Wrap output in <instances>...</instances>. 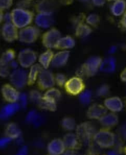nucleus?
Listing matches in <instances>:
<instances>
[{"instance_id":"f257e3e1","label":"nucleus","mask_w":126,"mask_h":155,"mask_svg":"<svg viewBox=\"0 0 126 155\" xmlns=\"http://www.w3.org/2000/svg\"><path fill=\"white\" fill-rule=\"evenodd\" d=\"M12 23L17 28H23L29 26L34 19V13L22 8H15L11 12Z\"/></svg>"},{"instance_id":"f03ea898","label":"nucleus","mask_w":126,"mask_h":155,"mask_svg":"<svg viewBox=\"0 0 126 155\" xmlns=\"http://www.w3.org/2000/svg\"><path fill=\"white\" fill-rule=\"evenodd\" d=\"M75 134L82 145L89 146L94 143V137L97 130L90 122L86 121L77 126Z\"/></svg>"},{"instance_id":"7ed1b4c3","label":"nucleus","mask_w":126,"mask_h":155,"mask_svg":"<svg viewBox=\"0 0 126 155\" xmlns=\"http://www.w3.org/2000/svg\"><path fill=\"white\" fill-rule=\"evenodd\" d=\"M103 59L98 56L90 57L81 65L77 71V76L80 77L92 78L100 71Z\"/></svg>"},{"instance_id":"20e7f679","label":"nucleus","mask_w":126,"mask_h":155,"mask_svg":"<svg viewBox=\"0 0 126 155\" xmlns=\"http://www.w3.org/2000/svg\"><path fill=\"white\" fill-rule=\"evenodd\" d=\"M94 143L102 148L113 147L116 143V136L109 129L103 128L96 132L94 135Z\"/></svg>"},{"instance_id":"39448f33","label":"nucleus","mask_w":126,"mask_h":155,"mask_svg":"<svg viewBox=\"0 0 126 155\" xmlns=\"http://www.w3.org/2000/svg\"><path fill=\"white\" fill-rule=\"evenodd\" d=\"M40 34L38 27L29 25L19 30V40L23 44H32L37 41Z\"/></svg>"},{"instance_id":"423d86ee","label":"nucleus","mask_w":126,"mask_h":155,"mask_svg":"<svg viewBox=\"0 0 126 155\" xmlns=\"http://www.w3.org/2000/svg\"><path fill=\"white\" fill-rule=\"evenodd\" d=\"M37 59V54L36 52L29 48L22 50L17 56L19 65L24 69L29 68L36 64Z\"/></svg>"},{"instance_id":"0eeeda50","label":"nucleus","mask_w":126,"mask_h":155,"mask_svg":"<svg viewBox=\"0 0 126 155\" xmlns=\"http://www.w3.org/2000/svg\"><path fill=\"white\" fill-rule=\"evenodd\" d=\"M9 79L14 87L17 89H23L27 85L28 72L24 68L15 69L11 72Z\"/></svg>"},{"instance_id":"6e6552de","label":"nucleus","mask_w":126,"mask_h":155,"mask_svg":"<svg viewBox=\"0 0 126 155\" xmlns=\"http://www.w3.org/2000/svg\"><path fill=\"white\" fill-rule=\"evenodd\" d=\"M64 88L68 94L71 96H79L85 89V85L83 79L77 76L68 79Z\"/></svg>"},{"instance_id":"1a4fd4ad","label":"nucleus","mask_w":126,"mask_h":155,"mask_svg":"<svg viewBox=\"0 0 126 155\" xmlns=\"http://www.w3.org/2000/svg\"><path fill=\"white\" fill-rule=\"evenodd\" d=\"M38 87L42 91H46L55 87V75L48 69H43L38 78Z\"/></svg>"},{"instance_id":"9d476101","label":"nucleus","mask_w":126,"mask_h":155,"mask_svg":"<svg viewBox=\"0 0 126 155\" xmlns=\"http://www.w3.org/2000/svg\"><path fill=\"white\" fill-rule=\"evenodd\" d=\"M61 37L60 31L58 29L52 28L47 30L42 36V44L47 49H55Z\"/></svg>"},{"instance_id":"9b49d317","label":"nucleus","mask_w":126,"mask_h":155,"mask_svg":"<svg viewBox=\"0 0 126 155\" xmlns=\"http://www.w3.org/2000/svg\"><path fill=\"white\" fill-rule=\"evenodd\" d=\"M1 33L5 41L13 42L19 40V28L12 23H5L2 27Z\"/></svg>"},{"instance_id":"f8f14e48","label":"nucleus","mask_w":126,"mask_h":155,"mask_svg":"<svg viewBox=\"0 0 126 155\" xmlns=\"http://www.w3.org/2000/svg\"><path fill=\"white\" fill-rule=\"evenodd\" d=\"M2 97L8 103L18 102L20 93L11 84H5L1 88Z\"/></svg>"},{"instance_id":"ddd939ff","label":"nucleus","mask_w":126,"mask_h":155,"mask_svg":"<svg viewBox=\"0 0 126 155\" xmlns=\"http://www.w3.org/2000/svg\"><path fill=\"white\" fill-rule=\"evenodd\" d=\"M59 3L56 0H40L35 5V10L39 13H53L58 8Z\"/></svg>"},{"instance_id":"4468645a","label":"nucleus","mask_w":126,"mask_h":155,"mask_svg":"<svg viewBox=\"0 0 126 155\" xmlns=\"http://www.w3.org/2000/svg\"><path fill=\"white\" fill-rule=\"evenodd\" d=\"M53 14L49 13H39L35 17V22L38 28H49L54 22Z\"/></svg>"},{"instance_id":"2eb2a0df","label":"nucleus","mask_w":126,"mask_h":155,"mask_svg":"<svg viewBox=\"0 0 126 155\" xmlns=\"http://www.w3.org/2000/svg\"><path fill=\"white\" fill-rule=\"evenodd\" d=\"M108 110L104 105L94 104L89 107L87 110V117L91 120H99L107 113Z\"/></svg>"},{"instance_id":"dca6fc26","label":"nucleus","mask_w":126,"mask_h":155,"mask_svg":"<svg viewBox=\"0 0 126 155\" xmlns=\"http://www.w3.org/2000/svg\"><path fill=\"white\" fill-rule=\"evenodd\" d=\"M104 105L111 112L117 113L122 111L124 107V102L118 97H111L106 99Z\"/></svg>"},{"instance_id":"f3484780","label":"nucleus","mask_w":126,"mask_h":155,"mask_svg":"<svg viewBox=\"0 0 126 155\" xmlns=\"http://www.w3.org/2000/svg\"><path fill=\"white\" fill-rule=\"evenodd\" d=\"M62 140L64 143L66 150H80L82 146L77 135L73 133H68L66 134L63 136Z\"/></svg>"},{"instance_id":"a211bd4d","label":"nucleus","mask_w":126,"mask_h":155,"mask_svg":"<svg viewBox=\"0 0 126 155\" xmlns=\"http://www.w3.org/2000/svg\"><path fill=\"white\" fill-rule=\"evenodd\" d=\"M66 150L63 141L60 138L53 139L47 146V150L50 155H62Z\"/></svg>"},{"instance_id":"6ab92c4d","label":"nucleus","mask_w":126,"mask_h":155,"mask_svg":"<svg viewBox=\"0 0 126 155\" xmlns=\"http://www.w3.org/2000/svg\"><path fill=\"white\" fill-rule=\"evenodd\" d=\"M21 108L18 102L8 103L0 110V120H8L17 113Z\"/></svg>"},{"instance_id":"aec40b11","label":"nucleus","mask_w":126,"mask_h":155,"mask_svg":"<svg viewBox=\"0 0 126 155\" xmlns=\"http://www.w3.org/2000/svg\"><path fill=\"white\" fill-rule=\"evenodd\" d=\"M70 55V52L69 50L60 51L55 53L52 61L51 66L56 68L65 66L68 63Z\"/></svg>"},{"instance_id":"412c9836","label":"nucleus","mask_w":126,"mask_h":155,"mask_svg":"<svg viewBox=\"0 0 126 155\" xmlns=\"http://www.w3.org/2000/svg\"><path fill=\"white\" fill-rule=\"evenodd\" d=\"M100 124L104 129H109L116 127L118 124V116L114 112L107 113L99 120Z\"/></svg>"},{"instance_id":"4be33fe9","label":"nucleus","mask_w":126,"mask_h":155,"mask_svg":"<svg viewBox=\"0 0 126 155\" xmlns=\"http://www.w3.org/2000/svg\"><path fill=\"white\" fill-rule=\"evenodd\" d=\"M75 45V40L70 36L61 37L56 45L55 49L60 51L69 50L73 48Z\"/></svg>"},{"instance_id":"5701e85b","label":"nucleus","mask_w":126,"mask_h":155,"mask_svg":"<svg viewBox=\"0 0 126 155\" xmlns=\"http://www.w3.org/2000/svg\"><path fill=\"white\" fill-rule=\"evenodd\" d=\"M116 65L117 62L115 58L108 57L102 60L100 71L106 73H111L115 71Z\"/></svg>"},{"instance_id":"b1692460","label":"nucleus","mask_w":126,"mask_h":155,"mask_svg":"<svg viewBox=\"0 0 126 155\" xmlns=\"http://www.w3.org/2000/svg\"><path fill=\"white\" fill-rule=\"evenodd\" d=\"M92 32V28L87 23L80 21L77 24L75 30V36L77 38H85L90 36Z\"/></svg>"},{"instance_id":"393cba45","label":"nucleus","mask_w":126,"mask_h":155,"mask_svg":"<svg viewBox=\"0 0 126 155\" xmlns=\"http://www.w3.org/2000/svg\"><path fill=\"white\" fill-rule=\"evenodd\" d=\"M55 53L51 49H47L38 57V62L43 69H48L51 65Z\"/></svg>"},{"instance_id":"a878e982","label":"nucleus","mask_w":126,"mask_h":155,"mask_svg":"<svg viewBox=\"0 0 126 155\" xmlns=\"http://www.w3.org/2000/svg\"><path fill=\"white\" fill-rule=\"evenodd\" d=\"M43 69V68L39 63L35 64L30 67L29 71L28 72V86H32L37 82L40 73Z\"/></svg>"},{"instance_id":"bb28decb","label":"nucleus","mask_w":126,"mask_h":155,"mask_svg":"<svg viewBox=\"0 0 126 155\" xmlns=\"http://www.w3.org/2000/svg\"><path fill=\"white\" fill-rule=\"evenodd\" d=\"M22 135V131L19 126L15 123L8 124L5 130V136L12 140H17Z\"/></svg>"},{"instance_id":"cd10ccee","label":"nucleus","mask_w":126,"mask_h":155,"mask_svg":"<svg viewBox=\"0 0 126 155\" xmlns=\"http://www.w3.org/2000/svg\"><path fill=\"white\" fill-rule=\"evenodd\" d=\"M126 11V1L125 0H119L113 2L111 7V12L115 17L122 16Z\"/></svg>"},{"instance_id":"c85d7f7f","label":"nucleus","mask_w":126,"mask_h":155,"mask_svg":"<svg viewBox=\"0 0 126 155\" xmlns=\"http://www.w3.org/2000/svg\"><path fill=\"white\" fill-rule=\"evenodd\" d=\"M40 108L50 112H55L57 109V102L51 99L43 97L42 101L38 104Z\"/></svg>"},{"instance_id":"c756f323","label":"nucleus","mask_w":126,"mask_h":155,"mask_svg":"<svg viewBox=\"0 0 126 155\" xmlns=\"http://www.w3.org/2000/svg\"><path fill=\"white\" fill-rule=\"evenodd\" d=\"M26 120L29 124L39 126L41 124L43 119L41 115L36 110H31L27 114Z\"/></svg>"},{"instance_id":"7c9ffc66","label":"nucleus","mask_w":126,"mask_h":155,"mask_svg":"<svg viewBox=\"0 0 126 155\" xmlns=\"http://www.w3.org/2000/svg\"><path fill=\"white\" fill-rule=\"evenodd\" d=\"M61 126L63 129L65 130L68 131H72V130H75L77 127V124L76 121L73 117H65L61 121Z\"/></svg>"},{"instance_id":"2f4dec72","label":"nucleus","mask_w":126,"mask_h":155,"mask_svg":"<svg viewBox=\"0 0 126 155\" xmlns=\"http://www.w3.org/2000/svg\"><path fill=\"white\" fill-rule=\"evenodd\" d=\"M61 95L60 91L54 87L46 91L43 96L47 98L51 99L57 102L61 98Z\"/></svg>"},{"instance_id":"473e14b6","label":"nucleus","mask_w":126,"mask_h":155,"mask_svg":"<svg viewBox=\"0 0 126 155\" xmlns=\"http://www.w3.org/2000/svg\"><path fill=\"white\" fill-rule=\"evenodd\" d=\"M16 53L13 49H9L2 53L0 60L4 62L9 64L15 60Z\"/></svg>"},{"instance_id":"72a5a7b5","label":"nucleus","mask_w":126,"mask_h":155,"mask_svg":"<svg viewBox=\"0 0 126 155\" xmlns=\"http://www.w3.org/2000/svg\"><path fill=\"white\" fill-rule=\"evenodd\" d=\"M100 18L99 15L97 14H90L85 18V23L91 27L97 26L100 24Z\"/></svg>"},{"instance_id":"f704fd0d","label":"nucleus","mask_w":126,"mask_h":155,"mask_svg":"<svg viewBox=\"0 0 126 155\" xmlns=\"http://www.w3.org/2000/svg\"><path fill=\"white\" fill-rule=\"evenodd\" d=\"M92 93L90 90L85 89L79 95L80 101L83 104H88L91 102Z\"/></svg>"},{"instance_id":"c9c22d12","label":"nucleus","mask_w":126,"mask_h":155,"mask_svg":"<svg viewBox=\"0 0 126 155\" xmlns=\"http://www.w3.org/2000/svg\"><path fill=\"white\" fill-rule=\"evenodd\" d=\"M43 95H42L39 91L37 90H32L29 94V99L31 101L38 104L42 101Z\"/></svg>"},{"instance_id":"e433bc0d","label":"nucleus","mask_w":126,"mask_h":155,"mask_svg":"<svg viewBox=\"0 0 126 155\" xmlns=\"http://www.w3.org/2000/svg\"><path fill=\"white\" fill-rule=\"evenodd\" d=\"M9 64L0 60V77L3 78L9 77L11 74Z\"/></svg>"},{"instance_id":"4c0bfd02","label":"nucleus","mask_w":126,"mask_h":155,"mask_svg":"<svg viewBox=\"0 0 126 155\" xmlns=\"http://www.w3.org/2000/svg\"><path fill=\"white\" fill-rule=\"evenodd\" d=\"M67 80L66 76L63 73H57L55 75L56 85L58 86L59 87H64Z\"/></svg>"},{"instance_id":"58836bf2","label":"nucleus","mask_w":126,"mask_h":155,"mask_svg":"<svg viewBox=\"0 0 126 155\" xmlns=\"http://www.w3.org/2000/svg\"><path fill=\"white\" fill-rule=\"evenodd\" d=\"M110 91L109 86L104 84L98 87L96 91V95L98 97H105L108 94Z\"/></svg>"},{"instance_id":"ea45409f","label":"nucleus","mask_w":126,"mask_h":155,"mask_svg":"<svg viewBox=\"0 0 126 155\" xmlns=\"http://www.w3.org/2000/svg\"><path fill=\"white\" fill-rule=\"evenodd\" d=\"M13 0H0V11L4 12L11 8Z\"/></svg>"},{"instance_id":"a19ab883","label":"nucleus","mask_w":126,"mask_h":155,"mask_svg":"<svg viewBox=\"0 0 126 155\" xmlns=\"http://www.w3.org/2000/svg\"><path fill=\"white\" fill-rule=\"evenodd\" d=\"M29 98L28 96L24 93H20L19 96L18 103L22 108L26 107L28 104V99Z\"/></svg>"},{"instance_id":"79ce46f5","label":"nucleus","mask_w":126,"mask_h":155,"mask_svg":"<svg viewBox=\"0 0 126 155\" xmlns=\"http://www.w3.org/2000/svg\"><path fill=\"white\" fill-rule=\"evenodd\" d=\"M13 140L11 138L7 136H4L0 138V148H4Z\"/></svg>"},{"instance_id":"37998d69","label":"nucleus","mask_w":126,"mask_h":155,"mask_svg":"<svg viewBox=\"0 0 126 155\" xmlns=\"http://www.w3.org/2000/svg\"><path fill=\"white\" fill-rule=\"evenodd\" d=\"M92 4L96 7H102L105 4L107 0H90Z\"/></svg>"},{"instance_id":"c03bdc74","label":"nucleus","mask_w":126,"mask_h":155,"mask_svg":"<svg viewBox=\"0 0 126 155\" xmlns=\"http://www.w3.org/2000/svg\"><path fill=\"white\" fill-rule=\"evenodd\" d=\"M28 148L27 146H23L17 151L16 155H28Z\"/></svg>"},{"instance_id":"a18cd8bd","label":"nucleus","mask_w":126,"mask_h":155,"mask_svg":"<svg viewBox=\"0 0 126 155\" xmlns=\"http://www.w3.org/2000/svg\"><path fill=\"white\" fill-rule=\"evenodd\" d=\"M120 134L122 138L126 140V122L120 129Z\"/></svg>"},{"instance_id":"49530a36","label":"nucleus","mask_w":126,"mask_h":155,"mask_svg":"<svg viewBox=\"0 0 126 155\" xmlns=\"http://www.w3.org/2000/svg\"><path fill=\"white\" fill-rule=\"evenodd\" d=\"M62 155H81L77 150H66Z\"/></svg>"},{"instance_id":"de8ad7c7","label":"nucleus","mask_w":126,"mask_h":155,"mask_svg":"<svg viewBox=\"0 0 126 155\" xmlns=\"http://www.w3.org/2000/svg\"><path fill=\"white\" fill-rule=\"evenodd\" d=\"M121 26L126 29V11L121 16Z\"/></svg>"},{"instance_id":"09e8293b","label":"nucleus","mask_w":126,"mask_h":155,"mask_svg":"<svg viewBox=\"0 0 126 155\" xmlns=\"http://www.w3.org/2000/svg\"><path fill=\"white\" fill-rule=\"evenodd\" d=\"M9 65V66H10V68H12L13 70L19 68L18 67H19V65L18 61H15V60L10 63Z\"/></svg>"},{"instance_id":"8fccbe9b","label":"nucleus","mask_w":126,"mask_h":155,"mask_svg":"<svg viewBox=\"0 0 126 155\" xmlns=\"http://www.w3.org/2000/svg\"><path fill=\"white\" fill-rule=\"evenodd\" d=\"M120 78L124 82H126V68H124L120 74Z\"/></svg>"},{"instance_id":"3c124183","label":"nucleus","mask_w":126,"mask_h":155,"mask_svg":"<svg viewBox=\"0 0 126 155\" xmlns=\"http://www.w3.org/2000/svg\"><path fill=\"white\" fill-rule=\"evenodd\" d=\"M117 48L116 46L113 45L111 47H110L109 49V53L110 54H114V53L117 51Z\"/></svg>"},{"instance_id":"603ef678","label":"nucleus","mask_w":126,"mask_h":155,"mask_svg":"<svg viewBox=\"0 0 126 155\" xmlns=\"http://www.w3.org/2000/svg\"><path fill=\"white\" fill-rule=\"evenodd\" d=\"M107 155H123L119 151H115V150H111L108 153Z\"/></svg>"},{"instance_id":"864d4df0","label":"nucleus","mask_w":126,"mask_h":155,"mask_svg":"<svg viewBox=\"0 0 126 155\" xmlns=\"http://www.w3.org/2000/svg\"><path fill=\"white\" fill-rule=\"evenodd\" d=\"M4 14L3 11H0V23H2L4 21Z\"/></svg>"},{"instance_id":"5fc2aeb1","label":"nucleus","mask_w":126,"mask_h":155,"mask_svg":"<svg viewBox=\"0 0 126 155\" xmlns=\"http://www.w3.org/2000/svg\"><path fill=\"white\" fill-rule=\"evenodd\" d=\"M80 2H83V3H87V2H89L90 1V0H77Z\"/></svg>"},{"instance_id":"6e6d98bb","label":"nucleus","mask_w":126,"mask_h":155,"mask_svg":"<svg viewBox=\"0 0 126 155\" xmlns=\"http://www.w3.org/2000/svg\"><path fill=\"white\" fill-rule=\"evenodd\" d=\"M119 1V0H107V1H108V2H116V1Z\"/></svg>"},{"instance_id":"4d7b16f0","label":"nucleus","mask_w":126,"mask_h":155,"mask_svg":"<svg viewBox=\"0 0 126 155\" xmlns=\"http://www.w3.org/2000/svg\"><path fill=\"white\" fill-rule=\"evenodd\" d=\"M94 155V154H93V153H88L87 154V155Z\"/></svg>"},{"instance_id":"13d9d810","label":"nucleus","mask_w":126,"mask_h":155,"mask_svg":"<svg viewBox=\"0 0 126 155\" xmlns=\"http://www.w3.org/2000/svg\"><path fill=\"white\" fill-rule=\"evenodd\" d=\"M27 1H29V2H31V1H36V0H26Z\"/></svg>"},{"instance_id":"bf43d9fd","label":"nucleus","mask_w":126,"mask_h":155,"mask_svg":"<svg viewBox=\"0 0 126 155\" xmlns=\"http://www.w3.org/2000/svg\"><path fill=\"white\" fill-rule=\"evenodd\" d=\"M50 155V154H49V153H48V155Z\"/></svg>"},{"instance_id":"052dcab7","label":"nucleus","mask_w":126,"mask_h":155,"mask_svg":"<svg viewBox=\"0 0 126 155\" xmlns=\"http://www.w3.org/2000/svg\"></svg>"}]
</instances>
